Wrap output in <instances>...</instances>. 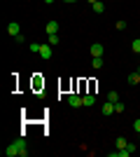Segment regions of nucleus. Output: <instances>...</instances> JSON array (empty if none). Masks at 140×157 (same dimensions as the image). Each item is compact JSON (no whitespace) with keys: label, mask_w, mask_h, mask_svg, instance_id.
Instances as JSON below:
<instances>
[{"label":"nucleus","mask_w":140,"mask_h":157,"mask_svg":"<svg viewBox=\"0 0 140 157\" xmlns=\"http://www.w3.org/2000/svg\"><path fill=\"white\" fill-rule=\"evenodd\" d=\"M114 113H124V103H121V101L114 103Z\"/></svg>","instance_id":"nucleus-17"},{"label":"nucleus","mask_w":140,"mask_h":157,"mask_svg":"<svg viewBox=\"0 0 140 157\" xmlns=\"http://www.w3.org/2000/svg\"><path fill=\"white\" fill-rule=\"evenodd\" d=\"M59 42H61V35H59V33H56V35H49V45H52V47H56Z\"/></svg>","instance_id":"nucleus-13"},{"label":"nucleus","mask_w":140,"mask_h":157,"mask_svg":"<svg viewBox=\"0 0 140 157\" xmlns=\"http://www.w3.org/2000/svg\"><path fill=\"white\" fill-rule=\"evenodd\" d=\"M103 52H105V47L100 42H93L91 45V56H103Z\"/></svg>","instance_id":"nucleus-5"},{"label":"nucleus","mask_w":140,"mask_h":157,"mask_svg":"<svg viewBox=\"0 0 140 157\" xmlns=\"http://www.w3.org/2000/svg\"><path fill=\"white\" fill-rule=\"evenodd\" d=\"M140 82V73H131L128 75V85H138Z\"/></svg>","instance_id":"nucleus-11"},{"label":"nucleus","mask_w":140,"mask_h":157,"mask_svg":"<svg viewBox=\"0 0 140 157\" xmlns=\"http://www.w3.org/2000/svg\"><path fill=\"white\" fill-rule=\"evenodd\" d=\"M126 138H124V136H117V150H121V148H126Z\"/></svg>","instance_id":"nucleus-14"},{"label":"nucleus","mask_w":140,"mask_h":157,"mask_svg":"<svg viewBox=\"0 0 140 157\" xmlns=\"http://www.w3.org/2000/svg\"><path fill=\"white\" fill-rule=\"evenodd\" d=\"M131 49H133L135 54H140V38H135L133 42H131Z\"/></svg>","instance_id":"nucleus-15"},{"label":"nucleus","mask_w":140,"mask_h":157,"mask_svg":"<svg viewBox=\"0 0 140 157\" xmlns=\"http://www.w3.org/2000/svg\"><path fill=\"white\" fill-rule=\"evenodd\" d=\"M7 33H9L12 38H16V35H21V26L16 24V21H12V24L7 26Z\"/></svg>","instance_id":"nucleus-4"},{"label":"nucleus","mask_w":140,"mask_h":157,"mask_svg":"<svg viewBox=\"0 0 140 157\" xmlns=\"http://www.w3.org/2000/svg\"><path fill=\"white\" fill-rule=\"evenodd\" d=\"M63 2H77V0H63Z\"/></svg>","instance_id":"nucleus-22"},{"label":"nucleus","mask_w":140,"mask_h":157,"mask_svg":"<svg viewBox=\"0 0 140 157\" xmlns=\"http://www.w3.org/2000/svg\"><path fill=\"white\" fill-rule=\"evenodd\" d=\"M124 28H126V21L119 19V21H117V31H124Z\"/></svg>","instance_id":"nucleus-18"},{"label":"nucleus","mask_w":140,"mask_h":157,"mask_svg":"<svg viewBox=\"0 0 140 157\" xmlns=\"http://www.w3.org/2000/svg\"><path fill=\"white\" fill-rule=\"evenodd\" d=\"M138 138H140V134H138Z\"/></svg>","instance_id":"nucleus-23"},{"label":"nucleus","mask_w":140,"mask_h":157,"mask_svg":"<svg viewBox=\"0 0 140 157\" xmlns=\"http://www.w3.org/2000/svg\"><path fill=\"white\" fill-rule=\"evenodd\" d=\"M107 101H110V103H117V101H119V92H107Z\"/></svg>","instance_id":"nucleus-12"},{"label":"nucleus","mask_w":140,"mask_h":157,"mask_svg":"<svg viewBox=\"0 0 140 157\" xmlns=\"http://www.w3.org/2000/svg\"><path fill=\"white\" fill-rule=\"evenodd\" d=\"M42 56V59H52V45H49V42H47V45H40V52H38Z\"/></svg>","instance_id":"nucleus-3"},{"label":"nucleus","mask_w":140,"mask_h":157,"mask_svg":"<svg viewBox=\"0 0 140 157\" xmlns=\"http://www.w3.org/2000/svg\"><path fill=\"white\" fill-rule=\"evenodd\" d=\"M87 2H89V5H93V2H98V0H87Z\"/></svg>","instance_id":"nucleus-20"},{"label":"nucleus","mask_w":140,"mask_h":157,"mask_svg":"<svg viewBox=\"0 0 140 157\" xmlns=\"http://www.w3.org/2000/svg\"><path fill=\"white\" fill-rule=\"evenodd\" d=\"M28 49H31L33 54H38V52H40V45H38V42H31V45H28Z\"/></svg>","instance_id":"nucleus-16"},{"label":"nucleus","mask_w":140,"mask_h":157,"mask_svg":"<svg viewBox=\"0 0 140 157\" xmlns=\"http://www.w3.org/2000/svg\"><path fill=\"white\" fill-rule=\"evenodd\" d=\"M91 10H93L96 14H103V12H105V5H103V2L98 0V2H93V5H91Z\"/></svg>","instance_id":"nucleus-8"},{"label":"nucleus","mask_w":140,"mask_h":157,"mask_svg":"<svg viewBox=\"0 0 140 157\" xmlns=\"http://www.w3.org/2000/svg\"><path fill=\"white\" fill-rule=\"evenodd\" d=\"M59 33V21H49L47 24V35H56Z\"/></svg>","instance_id":"nucleus-6"},{"label":"nucleus","mask_w":140,"mask_h":157,"mask_svg":"<svg viewBox=\"0 0 140 157\" xmlns=\"http://www.w3.org/2000/svg\"><path fill=\"white\" fill-rule=\"evenodd\" d=\"M112 113H114V103L105 101V103H103V115H112Z\"/></svg>","instance_id":"nucleus-7"},{"label":"nucleus","mask_w":140,"mask_h":157,"mask_svg":"<svg viewBox=\"0 0 140 157\" xmlns=\"http://www.w3.org/2000/svg\"><path fill=\"white\" fill-rule=\"evenodd\" d=\"M26 155H28V143L23 138L14 141V143H9L5 148V157H26Z\"/></svg>","instance_id":"nucleus-1"},{"label":"nucleus","mask_w":140,"mask_h":157,"mask_svg":"<svg viewBox=\"0 0 140 157\" xmlns=\"http://www.w3.org/2000/svg\"><path fill=\"white\" fill-rule=\"evenodd\" d=\"M82 101H84V105L89 108V105L96 103V96H93V94H87V96H82Z\"/></svg>","instance_id":"nucleus-10"},{"label":"nucleus","mask_w":140,"mask_h":157,"mask_svg":"<svg viewBox=\"0 0 140 157\" xmlns=\"http://www.w3.org/2000/svg\"><path fill=\"white\" fill-rule=\"evenodd\" d=\"M45 2H47V5H52V2H54V0H45Z\"/></svg>","instance_id":"nucleus-21"},{"label":"nucleus","mask_w":140,"mask_h":157,"mask_svg":"<svg viewBox=\"0 0 140 157\" xmlns=\"http://www.w3.org/2000/svg\"><path fill=\"white\" fill-rule=\"evenodd\" d=\"M91 66L96 68V71H100V68H103V56H93V59H91Z\"/></svg>","instance_id":"nucleus-9"},{"label":"nucleus","mask_w":140,"mask_h":157,"mask_svg":"<svg viewBox=\"0 0 140 157\" xmlns=\"http://www.w3.org/2000/svg\"><path fill=\"white\" fill-rule=\"evenodd\" d=\"M133 129H135V131L140 134V120H135V122H133Z\"/></svg>","instance_id":"nucleus-19"},{"label":"nucleus","mask_w":140,"mask_h":157,"mask_svg":"<svg viewBox=\"0 0 140 157\" xmlns=\"http://www.w3.org/2000/svg\"><path fill=\"white\" fill-rule=\"evenodd\" d=\"M68 105H70V108H80V105H84V101H82L80 94H70V96H68Z\"/></svg>","instance_id":"nucleus-2"}]
</instances>
